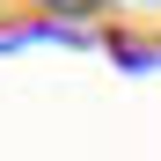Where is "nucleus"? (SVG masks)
Listing matches in <instances>:
<instances>
[{"label":"nucleus","instance_id":"nucleus-2","mask_svg":"<svg viewBox=\"0 0 161 161\" xmlns=\"http://www.w3.org/2000/svg\"><path fill=\"white\" fill-rule=\"evenodd\" d=\"M147 8H154V0H147Z\"/></svg>","mask_w":161,"mask_h":161},{"label":"nucleus","instance_id":"nucleus-1","mask_svg":"<svg viewBox=\"0 0 161 161\" xmlns=\"http://www.w3.org/2000/svg\"><path fill=\"white\" fill-rule=\"evenodd\" d=\"M44 8H51V15H95L103 0H44Z\"/></svg>","mask_w":161,"mask_h":161}]
</instances>
